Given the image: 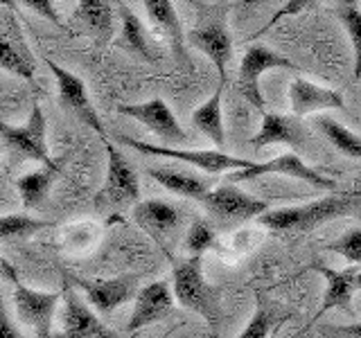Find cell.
Instances as JSON below:
<instances>
[{"label": "cell", "instance_id": "1", "mask_svg": "<svg viewBox=\"0 0 361 338\" xmlns=\"http://www.w3.org/2000/svg\"><path fill=\"white\" fill-rule=\"evenodd\" d=\"M172 289L180 307L199 313L212 332L219 330L224 313L221 296L219 289L203 275V257L188 255L183 259H172Z\"/></svg>", "mask_w": 361, "mask_h": 338}, {"label": "cell", "instance_id": "2", "mask_svg": "<svg viewBox=\"0 0 361 338\" xmlns=\"http://www.w3.org/2000/svg\"><path fill=\"white\" fill-rule=\"evenodd\" d=\"M361 206V192L353 194H330L293 208H276L257 219L259 225L276 232H307Z\"/></svg>", "mask_w": 361, "mask_h": 338}, {"label": "cell", "instance_id": "3", "mask_svg": "<svg viewBox=\"0 0 361 338\" xmlns=\"http://www.w3.org/2000/svg\"><path fill=\"white\" fill-rule=\"evenodd\" d=\"M104 142L106 149V176L99 192L93 199L97 212H120L127 208H135L140 203V180L135 174L129 158L109 140Z\"/></svg>", "mask_w": 361, "mask_h": 338}, {"label": "cell", "instance_id": "4", "mask_svg": "<svg viewBox=\"0 0 361 338\" xmlns=\"http://www.w3.org/2000/svg\"><path fill=\"white\" fill-rule=\"evenodd\" d=\"M116 140L129 149L145 154V156H161V158H172V161H180L185 165H192L199 172L206 174H226L231 172H242V169H251L255 163L248 158H240L233 154H226L219 149H174V146H163V144H152L145 140H135L129 135H116Z\"/></svg>", "mask_w": 361, "mask_h": 338}, {"label": "cell", "instance_id": "5", "mask_svg": "<svg viewBox=\"0 0 361 338\" xmlns=\"http://www.w3.org/2000/svg\"><path fill=\"white\" fill-rule=\"evenodd\" d=\"M203 208L210 214V219L217 223V228L231 230L248 221H257L269 212V203L246 194L235 185H217L203 196Z\"/></svg>", "mask_w": 361, "mask_h": 338}, {"label": "cell", "instance_id": "6", "mask_svg": "<svg viewBox=\"0 0 361 338\" xmlns=\"http://www.w3.org/2000/svg\"><path fill=\"white\" fill-rule=\"evenodd\" d=\"M11 298H14V309L18 320L34 332L37 338H52L54 330V313L59 302L63 300L61 291H39L25 287L23 282H16L14 291H11Z\"/></svg>", "mask_w": 361, "mask_h": 338}, {"label": "cell", "instance_id": "7", "mask_svg": "<svg viewBox=\"0 0 361 338\" xmlns=\"http://www.w3.org/2000/svg\"><path fill=\"white\" fill-rule=\"evenodd\" d=\"M276 68H285V70H298L296 63H291L287 56L278 54L276 50L267 48L262 43L248 45V50L242 56L240 73H237V90L240 95L257 111H264V95L259 90V77L267 70H276Z\"/></svg>", "mask_w": 361, "mask_h": 338}, {"label": "cell", "instance_id": "8", "mask_svg": "<svg viewBox=\"0 0 361 338\" xmlns=\"http://www.w3.org/2000/svg\"><path fill=\"white\" fill-rule=\"evenodd\" d=\"M66 282L82 291L88 304L99 315H109L118 307H122V304L135 300V296H138V291H140L138 287L140 277L133 273L109 277V280H86V277L66 273Z\"/></svg>", "mask_w": 361, "mask_h": 338}, {"label": "cell", "instance_id": "9", "mask_svg": "<svg viewBox=\"0 0 361 338\" xmlns=\"http://www.w3.org/2000/svg\"><path fill=\"white\" fill-rule=\"evenodd\" d=\"M43 63L48 65V70L52 73L54 82H56V90H59V104L75 115L79 122H84L90 131H95L102 140H106V131H104V124H102L97 111L93 106V101H90V95H88V88L84 84V79L71 73L68 68L59 65L56 61L48 59L45 56Z\"/></svg>", "mask_w": 361, "mask_h": 338}, {"label": "cell", "instance_id": "10", "mask_svg": "<svg viewBox=\"0 0 361 338\" xmlns=\"http://www.w3.org/2000/svg\"><path fill=\"white\" fill-rule=\"evenodd\" d=\"M116 111L124 118L140 122L142 127L149 129L158 140H163V146L180 149V146L188 144V140H190V135L178 124L174 111L169 108L167 101L161 97H152L147 101H138V104H120Z\"/></svg>", "mask_w": 361, "mask_h": 338}, {"label": "cell", "instance_id": "11", "mask_svg": "<svg viewBox=\"0 0 361 338\" xmlns=\"http://www.w3.org/2000/svg\"><path fill=\"white\" fill-rule=\"evenodd\" d=\"M133 221L135 225H140V230H145L161 246V251L169 259H174L172 246L180 232V223H183V212L178 210V206L163 199L140 201L133 208Z\"/></svg>", "mask_w": 361, "mask_h": 338}, {"label": "cell", "instance_id": "12", "mask_svg": "<svg viewBox=\"0 0 361 338\" xmlns=\"http://www.w3.org/2000/svg\"><path fill=\"white\" fill-rule=\"evenodd\" d=\"M0 138L5 140L7 146L14 151L32 158V161L41 163L43 167H59L61 161H54L48 151V140H45V115L41 104H34L30 108V115L25 124L14 127L0 120Z\"/></svg>", "mask_w": 361, "mask_h": 338}, {"label": "cell", "instance_id": "13", "mask_svg": "<svg viewBox=\"0 0 361 338\" xmlns=\"http://www.w3.org/2000/svg\"><path fill=\"white\" fill-rule=\"evenodd\" d=\"M52 338H120V334L99 318L97 311L68 284L63 291L61 327Z\"/></svg>", "mask_w": 361, "mask_h": 338}, {"label": "cell", "instance_id": "14", "mask_svg": "<svg viewBox=\"0 0 361 338\" xmlns=\"http://www.w3.org/2000/svg\"><path fill=\"white\" fill-rule=\"evenodd\" d=\"M267 174H276V176H287V178H298L302 183L312 185L314 189H336V180L330 176H325L319 169L310 167L302 161L298 154H282L271 158L264 163H255L251 169H242V172H231L228 183H244V180H253L257 176H267Z\"/></svg>", "mask_w": 361, "mask_h": 338}, {"label": "cell", "instance_id": "15", "mask_svg": "<svg viewBox=\"0 0 361 338\" xmlns=\"http://www.w3.org/2000/svg\"><path fill=\"white\" fill-rule=\"evenodd\" d=\"M269 144H289L296 154H307L312 142V131L305 127L300 118L280 115V113H262V127L251 138L253 149H264Z\"/></svg>", "mask_w": 361, "mask_h": 338}, {"label": "cell", "instance_id": "16", "mask_svg": "<svg viewBox=\"0 0 361 338\" xmlns=\"http://www.w3.org/2000/svg\"><path fill=\"white\" fill-rule=\"evenodd\" d=\"M188 41L214 63L219 73V82L226 84V70H228V61L233 56V37L228 25H226V18L214 16L199 23L188 32Z\"/></svg>", "mask_w": 361, "mask_h": 338}, {"label": "cell", "instance_id": "17", "mask_svg": "<svg viewBox=\"0 0 361 338\" xmlns=\"http://www.w3.org/2000/svg\"><path fill=\"white\" fill-rule=\"evenodd\" d=\"M310 270H314V273H319L323 280H325V296H323V302L319 311H316V315L312 318V323H316L319 318H323V315L327 311L332 309H341V307H350V300H353V296L357 291H361V266H348V268H330L321 264L319 259L316 262H312Z\"/></svg>", "mask_w": 361, "mask_h": 338}, {"label": "cell", "instance_id": "18", "mask_svg": "<svg viewBox=\"0 0 361 338\" xmlns=\"http://www.w3.org/2000/svg\"><path fill=\"white\" fill-rule=\"evenodd\" d=\"M174 302L176 298H174L172 282L156 280V282H149V284H145L133 300V311L127 323V332L133 334L147 325L163 320L165 315L172 313Z\"/></svg>", "mask_w": 361, "mask_h": 338}, {"label": "cell", "instance_id": "19", "mask_svg": "<svg viewBox=\"0 0 361 338\" xmlns=\"http://www.w3.org/2000/svg\"><path fill=\"white\" fill-rule=\"evenodd\" d=\"M147 16L154 23V25L161 30V34L167 39L169 50H172L174 59L180 68H190V56L185 50V39L188 34L180 25L178 11L174 7L172 0H145L142 3Z\"/></svg>", "mask_w": 361, "mask_h": 338}, {"label": "cell", "instance_id": "20", "mask_svg": "<svg viewBox=\"0 0 361 338\" xmlns=\"http://www.w3.org/2000/svg\"><path fill=\"white\" fill-rule=\"evenodd\" d=\"M289 106L296 118H305V115H312V113H319V111L345 108V101L338 90L312 84L310 79L296 77L289 84Z\"/></svg>", "mask_w": 361, "mask_h": 338}, {"label": "cell", "instance_id": "21", "mask_svg": "<svg viewBox=\"0 0 361 338\" xmlns=\"http://www.w3.org/2000/svg\"><path fill=\"white\" fill-rule=\"evenodd\" d=\"M118 16H120V39H118V43L122 45V48L129 50L135 56H140V59L147 63L161 61V56H163L161 48H158L156 41L152 39V34L145 27L140 16L124 3L118 5Z\"/></svg>", "mask_w": 361, "mask_h": 338}, {"label": "cell", "instance_id": "22", "mask_svg": "<svg viewBox=\"0 0 361 338\" xmlns=\"http://www.w3.org/2000/svg\"><path fill=\"white\" fill-rule=\"evenodd\" d=\"M147 174H149L161 187L172 192V194L185 196V199L199 201V203L212 189V180L210 178L197 176V174L188 172V169L152 165V167H147Z\"/></svg>", "mask_w": 361, "mask_h": 338}, {"label": "cell", "instance_id": "23", "mask_svg": "<svg viewBox=\"0 0 361 338\" xmlns=\"http://www.w3.org/2000/svg\"><path fill=\"white\" fill-rule=\"evenodd\" d=\"M0 70H7L9 75L20 77L23 82H27L32 88L41 90L37 82V63H34L30 50L16 32H0Z\"/></svg>", "mask_w": 361, "mask_h": 338}, {"label": "cell", "instance_id": "24", "mask_svg": "<svg viewBox=\"0 0 361 338\" xmlns=\"http://www.w3.org/2000/svg\"><path fill=\"white\" fill-rule=\"evenodd\" d=\"M221 99H224V84L217 86V90L210 95V99H206L201 106L192 111V124H195V129L206 135L219 151H224V146H226Z\"/></svg>", "mask_w": 361, "mask_h": 338}, {"label": "cell", "instance_id": "25", "mask_svg": "<svg viewBox=\"0 0 361 338\" xmlns=\"http://www.w3.org/2000/svg\"><path fill=\"white\" fill-rule=\"evenodd\" d=\"M75 16L84 23V27H88L97 43H106L113 37L116 9L106 0H82L77 5Z\"/></svg>", "mask_w": 361, "mask_h": 338}, {"label": "cell", "instance_id": "26", "mask_svg": "<svg viewBox=\"0 0 361 338\" xmlns=\"http://www.w3.org/2000/svg\"><path fill=\"white\" fill-rule=\"evenodd\" d=\"M287 320H289L287 311H282L278 304L271 302L267 296H259L251 320L246 323L244 332L237 338H271L282 327V323H287Z\"/></svg>", "mask_w": 361, "mask_h": 338}, {"label": "cell", "instance_id": "27", "mask_svg": "<svg viewBox=\"0 0 361 338\" xmlns=\"http://www.w3.org/2000/svg\"><path fill=\"white\" fill-rule=\"evenodd\" d=\"M61 174V165L59 167H43L37 169V172H30L25 176L16 178V189H18V196L23 208H37L43 203V199L48 196V192L52 187V183Z\"/></svg>", "mask_w": 361, "mask_h": 338}, {"label": "cell", "instance_id": "28", "mask_svg": "<svg viewBox=\"0 0 361 338\" xmlns=\"http://www.w3.org/2000/svg\"><path fill=\"white\" fill-rule=\"evenodd\" d=\"M314 127L321 131L323 138L330 142L338 154H343L348 158H359L361 161V135H357L355 131H350L348 127H343L341 122H336L332 118H316Z\"/></svg>", "mask_w": 361, "mask_h": 338}, {"label": "cell", "instance_id": "29", "mask_svg": "<svg viewBox=\"0 0 361 338\" xmlns=\"http://www.w3.org/2000/svg\"><path fill=\"white\" fill-rule=\"evenodd\" d=\"M336 16L345 27L350 43H353V54H355V79H361V9L357 3H336Z\"/></svg>", "mask_w": 361, "mask_h": 338}, {"label": "cell", "instance_id": "30", "mask_svg": "<svg viewBox=\"0 0 361 338\" xmlns=\"http://www.w3.org/2000/svg\"><path fill=\"white\" fill-rule=\"evenodd\" d=\"M183 246L192 257H203V253L217 248V232L206 219H192L183 237Z\"/></svg>", "mask_w": 361, "mask_h": 338}, {"label": "cell", "instance_id": "31", "mask_svg": "<svg viewBox=\"0 0 361 338\" xmlns=\"http://www.w3.org/2000/svg\"><path fill=\"white\" fill-rule=\"evenodd\" d=\"M48 221L34 219L27 214H3L0 217V242L7 239H25V237L48 228Z\"/></svg>", "mask_w": 361, "mask_h": 338}, {"label": "cell", "instance_id": "32", "mask_svg": "<svg viewBox=\"0 0 361 338\" xmlns=\"http://www.w3.org/2000/svg\"><path fill=\"white\" fill-rule=\"evenodd\" d=\"M327 251L353 262V266H361V228H353L341 234L332 244H327Z\"/></svg>", "mask_w": 361, "mask_h": 338}, {"label": "cell", "instance_id": "33", "mask_svg": "<svg viewBox=\"0 0 361 338\" xmlns=\"http://www.w3.org/2000/svg\"><path fill=\"white\" fill-rule=\"evenodd\" d=\"M312 7H316L314 0H289V3L282 5V9H278L276 14H274V16H271V18L264 23V27L259 30L257 34H264V32H269L271 27H274L278 20L287 18V16H293V14H300V11H305V9H312ZM257 34H255V37H257Z\"/></svg>", "mask_w": 361, "mask_h": 338}, {"label": "cell", "instance_id": "34", "mask_svg": "<svg viewBox=\"0 0 361 338\" xmlns=\"http://www.w3.org/2000/svg\"><path fill=\"white\" fill-rule=\"evenodd\" d=\"M25 7H30L34 14H41V16H45L50 23H54L56 27H63V23H61V18H59V14H56V9H54V5L52 3H48V0H27V3H23Z\"/></svg>", "mask_w": 361, "mask_h": 338}, {"label": "cell", "instance_id": "35", "mask_svg": "<svg viewBox=\"0 0 361 338\" xmlns=\"http://www.w3.org/2000/svg\"><path fill=\"white\" fill-rule=\"evenodd\" d=\"M0 338H25L18 332V327L11 323V318L7 315L3 300H0Z\"/></svg>", "mask_w": 361, "mask_h": 338}, {"label": "cell", "instance_id": "36", "mask_svg": "<svg viewBox=\"0 0 361 338\" xmlns=\"http://www.w3.org/2000/svg\"><path fill=\"white\" fill-rule=\"evenodd\" d=\"M327 332L332 334H341L348 338H361V323L355 325H338V327H327Z\"/></svg>", "mask_w": 361, "mask_h": 338}, {"label": "cell", "instance_id": "37", "mask_svg": "<svg viewBox=\"0 0 361 338\" xmlns=\"http://www.w3.org/2000/svg\"><path fill=\"white\" fill-rule=\"evenodd\" d=\"M0 282H11V284L18 282V270L11 266L5 257H0Z\"/></svg>", "mask_w": 361, "mask_h": 338}]
</instances>
